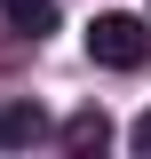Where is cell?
Returning <instances> with one entry per match:
<instances>
[{
    "instance_id": "3957f363",
    "label": "cell",
    "mask_w": 151,
    "mask_h": 159,
    "mask_svg": "<svg viewBox=\"0 0 151 159\" xmlns=\"http://www.w3.org/2000/svg\"><path fill=\"white\" fill-rule=\"evenodd\" d=\"M0 16H8V24H16V32H48V24H56V0H0Z\"/></svg>"
},
{
    "instance_id": "277c9868",
    "label": "cell",
    "mask_w": 151,
    "mask_h": 159,
    "mask_svg": "<svg viewBox=\"0 0 151 159\" xmlns=\"http://www.w3.org/2000/svg\"><path fill=\"white\" fill-rule=\"evenodd\" d=\"M32 135H40V111H32V103L0 111V151H8V143H32Z\"/></svg>"
},
{
    "instance_id": "7a4b0ae2",
    "label": "cell",
    "mask_w": 151,
    "mask_h": 159,
    "mask_svg": "<svg viewBox=\"0 0 151 159\" xmlns=\"http://www.w3.org/2000/svg\"><path fill=\"white\" fill-rule=\"evenodd\" d=\"M103 143H112V119H103V111H72V119H64V151L88 159V151H103Z\"/></svg>"
},
{
    "instance_id": "6da1fadb",
    "label": "cell",
    "mask_w": 151,
    "mask_h": 159,
    "mask_svg": "<svg viewBox=\"0 0 151 159\" xmlns=\"http://www.w3.org/2000/svg\"><path fill=\"white\" fill-rule=\"evenodd\" d=\"M88 56L103 64V72H135V64L151 56V32H143L135 16H95V24H88Z\"/></svg>"
},
{
    "instance_id": "5b68a950",
    "label": "cell",
    "mask_w": 151,
    "mask_h": 159,
    "mask_svg": "<svg viewBox=\"0 0 151 159\" xmlns=\"http://www.w3.org/2000/svg\"><path fill=\"white\" fill-rule=\"evenodd\" d=\"M127 143H135V151L151 159V111H143V119H135V127H127Z\"/></svg>"
}]
</instances>
